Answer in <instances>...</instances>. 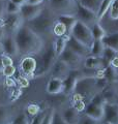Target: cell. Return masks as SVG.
I'll return each mask as SVG.
<instances>
[{
    "label": "cell",
    "mask_w": 118,
    "mask_h": 124,
    "mask_svg": "<svg viewBox=\"0 0 118 124\" xmlns=\"http://www.w3.org/2000/svg\"><path fill=\"white\" fill-rule=\"evenodd\" d=\"M15 39L18 46L20 59L27 56L39 55L46 45V41L25 24H23L15 34Z\"/></svg>",
    "instance_id": "obj_1"
},
{
    "label": "cell",
    "mask_w": 118,
    "mask_h": 124,
    "mask_svg": "<svg viewBox=\"0 0 118 124\" xmlns=\"http://www.w3.org/2000/svg\"><path fill=\"white\" fill-rule=\"evenodd\" d=\"M56 21L57 16L51 10L48 3L46 2L45 7L42 10V13L36 18H34L33 20L26 22L24 24L28 26L36 34H38L47 42L49 40H53L55 38L53 35V26Z\"/></svg>",
    "instance_id": "obj_2"
},
{
    "label": "cell",
    "mask_w": 118,
    "mask_h": 124,
    "mask_svg": "<svg viewBox=\"0 0 118 124\" xmlns=\"http://www.w3.org/2000/svg\"><path fill=\"white\" fill-rule=\"evenodd\" d=\"M97 93H100L96 87V79L95 78H86L83 77L78 81L75 87L74 93L72 94V97L81 98L83 99L86 103H89L94 96Z\"/></svg>",
    "instance_id": "obj_3"
},
{
    "label": "cell",
    "mask_w": 118,
    "mask_h": 124,
    "mask_svg": "<svg viewBox=\"0 0 118 124\" xmlns=\"http://www.w3.org/2000/svg\"><path fill=\"white\" fill-rule=\"evenodd\" d=\"M51 10L58 16L69 15L76 16L78 9L77 0H48L47 1Z\"/></svg>",
    "instance_id": "obj_4"
},
{
    "label": "cell",
    "mask_w": 118,
    "mask_h": 124,
    "mask_svg": "<svg viewBox=\"0 0 118 124\" xmlns=\"http://www.w3.org/2000/svg\"><path fill=\"white\" fill-rule=\"evenodd\" d=\"M105 103L106 99L104 95L101 94V92L97 93L87 104L86 110L84 111L83 114L93 119H96L98 121H103L105 117Z\"/></svg>",
    "instance_id": "obj_5"
},
{
    "label": "cell",
    "mask_w": 118,
    "mask_h": 124,
    "mask_svg": "<svg viewBox=\"0 0 118 124\" xmlns=\"http://www.w3.org/2000/svg\"><path fill=\"white\" fill-rule=\"evenodd\" d=\"M39 58H41V62H42V75L44 73L48 75L49 71L51 70V68L55 64V62L58 59V57L56 56V53H55V50H54L53 40H49L46 42L44 50L39 54Z\"/></svg>",
    "instance_id": "obj_6"
},
{
    "label": "cell",
    "mask_w": 118,
    "mask_h": 124,
    "mask_svg": "<svg viewBox=\"0 0 118 124\" xmlns=\"http://www.w3.org/2000/svg\"><path fill=\"white\" fill-rule=\"evenodd\" d=\"M70 35L74 36L77 40L82 42L83 45L89 46V48H91L94 40L91 33V29L80 21H77V23L75 24Z\"/></svg>",
    "instance_id": "obj_7"
},
{
    "label": "cell",
    "mask_w": 118,
    "mask_h": 124,
    "mask_svg": "<svg viewBox=\"0 0 118 124\" xmlns=\"http://www.w3.org/2000/svg\"><path fill=\"white\" fill-rule=\"evenodd\" d=\"M58 59L67 64L70 70H80L81 68L84 67V58L79 56L68 46H66L63 53L58 57Z\"/></svg>",
    "instance_id": "obj_8"
},
{
    "label": "cell",
    "mask_w": 118,
    "mask_h": 124,
    "mask_svg": "<svg viewBox=\"0 0 118 124\" xmlns=\"http://www.w3.org/2000/svg\"><path fill=\"white\" fill-rule=\"evenodd\" d=\"M38 67V62L35 56L23 57L19 60V70L23 77L34 78Z\"/></svg>",
    "instance_id": "obj_9"
},
{
    "label": "cell",
    "mask_w": 118,
    "mask_h": 124,
    "mask_svg": "<svg viewBox=\"0 0 118 124\" xmlns=\"http://www.w3.org/2000/svg\"><path fill=\"white\" fill-rule=\"evenodd\" d=\"M24 24V21L20 14L15 15H6L3 19V29L6 35H14L18 32L21 26Z\"/></svg>",
    "instance_id": "obj_10"
},
{
    "label": "cell",
    "mask_w": 118,
    "mask_h": 124,
    "mask_svg": "<svg viewBox=\"0 0 118 124\" xmlns=\"http://www.w3.org/2000/svg\"><path fill=\"white\" fill-rule=\"evenodd\" d=\"M75 17L77 18L78 21H80L83 23V24L87 25L89 28H91L94 24L100 22L96 13H94L93 10L81 5L80 3H78V9H77V14Z\"/></svg>",
    "instance_id": "obj_11"
},
{
    "label": "cell",
    "mask_w": 118,
    "mask_h": 124,
    "mask_svg": "<svg viewBox=\"0 0 118 124\" xmlns=\"http://www.w3.org/2000/svg\"><path fill=\"white\" fill-rule=\"evenodd\" d=\"M45 3L42 4H39V5H31V4H24L21 6V10H20V15L23 19L24 23L28 22V21H31L33 20L34 18H36L37 16L42 13V10L44 9L45 7Z\"/></svg>",
    "instance_id": "obj_12"
},
{
    "label": "cell",
    "mask_w": 118,
    "mask_h": 124,
    "mask_svg": "<svg viewBox=\"0 0 118 124\" xmlns=\"http://www.w3.org/2000/svg\"><path fill=\"white\" fill-rule=\"evenodd\" d=\"M69 72H70V68L68 67V65L64 63L63 61L57 59V61L55 62V64L51 68L48 75L50 76V78H57V79L64 81L68 77Z\"/></svg>",
    "instance_id": "obj_13"
},
{
    "label": "cell",
    "mask_w": 118,
    "mask_h": 124,
    "mask_svg": "<svg viewBox=\"0 0 118 124\" xmlns=\"http://www.w3.org/2000/svg\"><path fill=\"white\" fill-rule=\"evenodd\" d=\"M1 41H2L4 52L6 55L10 56L15 61L20 60V54H19L18 46H17V42H16L15 36L14 35H5Z\"/></svg>",
    "instance_id": "obj_14"
},
{
    "label": "cell",
    "mask_w": 118,
    "mask_h": 124,
    "mask_svg": "<svg viewBox=\"0 0 118 124\" xmlns=\"http://www.w3.org/2000/svg\"><path fill=\"white\" fill-rule=\"evenodd\" d=\"M83 78V75L81 72V69L80 70H70L68 77L63 81L64 82V91H63V94L68 96V95H72L74 93L75 90V87H76V84L78 83V81Z\"/></svg>",
    "instance_id": "obj_15"
},
{
    "label": "cell",
    "mask_w": 118,
    "mask_h": 124,
    "mask_svg": "<svg viewBox=\"0 0 118 124\" xmlns=\"http://www.w3.org/2000/svg\"><path fill=\"white\" fill-rule=\"evenodd\" d=\"M67 46L70 50H73L75 53H77L79 56H81L82 58H84V59L86 57H88V56L91 55L89 46L83 45L82 42L77 40L76 38H75L74 36H72V35L67 37Z\"/></svg>",
    "instance_id": "obj_16"
},
{
    "label": "cell",
    "mask_w": 118,
    "mask_h": 124,
    "mask_svg": "<svg viewBox=\"0 0 118 124\" xmlns=\"http://www.w3.org/2000/svg\"><path fill=\"white\" fill-rule=\"evenodd\" d=\"M17 117L18 115L15 114L14 108L9 104L0 103V124H11Z\"/></svg>",
    "instance_id": "obj_17"
},
{
    "label": "cell",
    "mask_w": 118,
    "mask_h": 124,
    "mask_svg": "<svg viewBox=\"0 0 118 124\" xmlns=\"http://www.w3.org/2000/svg\"><path fill=\"white\" fill-rule=\"evenodd\" d=\"M60 113H61V116H62V118H63V120L67 124H79L81 116H82L80 112H78L73 106L65 108Z\"/></svg>",
    "instance_id": "obj_18"
},
{
    "label": "cell",
    "mask_w": 118,
    "mask_h": 124,
    "mask_svg": "<svg viewBox=\"0 0 118 124\" xmlns=\"http://www.w3.org/2000/svg\"><path fill=\"white\" fill-rule=\"evenodd\" d=\"M46 91L50 95H57L61 94L64 91V82L63 80L57 79V78H50L47 83Z\"/></svg>",
    "instance_id": "obj_19"
},
{
    "label": "cell",
    "mask_w": 118,
    "mask_h": 124,
    "mask_svg": "<svg viewBox=\"0 0 118 124\" xmlns=\"http://www.w3.org/2000/svg\"><path fill=\"white\" fill-rule=\"evenodd\" d=\"M104 120L110 121L113 124H118V103L116 102H106L105 103Z\"/></svg>",
    "instance_id": "obj_20"
},
{
    "label": "cell",
    "mask_w": 118,
    "mask_h": 124,
    "mask_svg": "<svg viewBox=\"0 0 118 124\" xmlns=\"http://www.w3.org/2000/svg\"><path fill=\"white\" fill-rule=\"evenodd\" d=\"M109 65L103 57L88 56L84 59V67L86 68H96V69H105Z\"/></svg>",
    "instance_id": "obj_21"
},
{
    "label": "cell",
    "mask_w": 118,
    "mask_h": 124,
    "mask_svg": "<svg viewBox=\"0 0 118 124\" xmlns=\"http://www.w3.org/2000/svg\"><path fill=\"white\" fill-rule=\"evenodd\" d=\"M104 78L109 85H112L114 87L118 86V69L114 68L110 64L104 69Z\"/></svg>",
    "instance_id": "obj_22"
},
{
    "label": "cell",
    "mask_w": 118,
    "mask_h": 124,
    "mask_svg": "<svg viewBox=\"0 0 118 124\" xmlns=\"http://www.w3.org/2000/svg\"><path fill=\"white\" fill-rule=\"evenodd\" d=\"M100 23L104 27L107 34L118 32V20H112V19L108 18L107 16H105L103 19L100 20Z\"/></svg>",
    "instance_id": "obj_23"
},
{
    "label": "cell",
    "mask_w": 118,
    "mask_h": 124,
    "mask_svg": "<svg viewBox=\"0 0 118 124\" xmlns=\"http://www.w3.org/2000/svg\"><path fill=\"white\" fill-rule=\"evenodd\" d=\"M57 20L60 21L61 23H63L67 30V36H70L72 34V30L74 28L75 24L77 23V18L75 16H69V15H63V16H58Z\"/></svg>",
    "instance_id": "obj_24"
},
{
    "label": "cell",
    "mask_w": 118,
    "mask_h": 124,
    "mask_svg": "<svg viewBox=\"0 0 118 124\" xmlns=\"http://www.w3.org/2000/svg\"><path fill=\"white\" fill-rule=\"evenodd\" d=\"M53 45H54V50L56 53V56L59 57L61 55L65 48L67 46V37H55L53 39Z\"/></svg>",
    "instance_id": "obj_25"
},
{
    "label": "cell",
    "mask_w": 118,
    "mask_h": 124,
    "mask_svg": "<svg viewBox=\"0 0 118 124\" xmlns=\"http://www.w3.org/2000/svg\"><path fill=\"white\" fill-rule=\"evenodd\" d=\"M101 41L104 42L106 46H109V48L114 49L115 51H118V32L107 34L101 39Z\"/></svg>",
    "instance_id": "obj_26"
},
{
    "label": "cell",
    "mask_w": 118,
    "mask_h": 124,
    "mask_svg": "<svg viewBox=\"0 0 118 124\" xmlns=\"http://www.w3.org/2000/svg\"><path fill=\"white\" fill-rule=\"evenodd\" d=\"M104 50H105L104 42L100 39H94L91 48H90V53H91V56L103 57Z\"/></svg>",
    "instance_id": "obj_27"
},
{
    "label": "cell",
    "mask_w": 118,
    "mask_h": 124,
    "mask_svg": "<svg viewBox=\"0 0 118 124\" xmlns=\"http://www.w3.org/2000/svg\"><path fill=\"white\" fill-rule=\"evenodd\" d=\"M53 35L54 37H63V36H67V30L66 27L63 23H61L60 21H56L53 26Z\"/></svg>",
    "instance_id": "obj_28"
},
{
    "label": "cell",
    "mask_w": 118,
    "mask_h": 124,
    "mask_svg": "<svg viewBox=\"0 0 118 124\" xmlns=\"http://www.w3.org/2000/svg\"><path fill=\"white\" fill-rule=\"evenodd\" d=\"M90 29H91V33H92L93 39H100V40H101L106 35H107V32H106V30L104 29V27L101 25L100 22L96 23V24H94Z\"/></svg>",
    "instance_id": "obj_29"
},
{
    "label": "cell",
    "mask_w": 118,
    "mask_h": 124,
    "mask_svg": "<svg viewBox=\"0 0 118 124\" xmlns=\"http://www.w3.org/2000/svg\"><path fill=\"white\" fill-rule=\"evenodd\" d=\"M101 2H103V0H78V3H80L81 5L93 10L94 13H96V14H97L98 9H100Z\"/></svg>",
    "instance_id": "obj_30"
},
{
    "label": "cell",
    "mask_w": 118,
    "mask_h": 124,
    "mask_svg": "<svg viewBox=\"0 0 118 124\" xmlns=\"http://www.w3.org/2000/svg\"><path fill=\"white\" fill-rule=\"evenodd\" d=\"M113 0H103V2H101V4L100 6V9L97 11V18H98V21L101 20V19H103L106 15H107L108 10L110 8V5H111Z\"/></svg>",
    "instance_id": "obj_31"
},
{
    "label": "cell",
    "mask_w": 118,
    "mask_h": 124,
    "mask_svg": "<svg viewBox=\"0 0 118 124\" xmlns=\"http://www.w3.org/2000/svg\"><path fill=\"white\" fill-rule=\"evenodd\" d=\"M106 16L108 18L112 19V20H118V0H113L112 1Z\"/></svg>",
    "instance_id": "obj_32"
},
{
    "label": "cell",
    "mask_w": 118,
    "mask_h": 124,
    "mask_svg": "<svg viewBox=\"0 0 118 124\" xmlns=\"http://www.w3.org/2000/svg\"><path fill=\"white\" fill-rule=\"evenodd\" d=\"M72 106L76 108L78 112H80L81 114L84 113V111L86 110L87 103H86L83 99L81 98H76V97H72Z\"/></svg>",
    "instance_id": "obj_33"
},
{
    "label": "cell",
    "mask_w": 118,
    "mask_h": 124,
    "mask_svg": "<svg viewBox=\"0 0 118 124\" xmlns=\"http://www.w3.org/2000/svg\"><path fill=\"white\" fill-rule=\"evenodd\" d=\"M116 55H117V51H115V50L112 49V48H109V46H105L103 58L108 62L109 64H110V62H111L114 59V58L116 57Z\"/></svg>",
    "instance_id": "obj_34"
},
{
    "label": "cell",
    "mask_w": 118,
    "mask_h": 124,
    "mask_svg": "<svg viewBox=\"0 0 118 124\" xmlns=\"http://www.w3.org/2000/svg\"><path fill=\"white\" fill-rule=\"evenodd\" d=\"M20 10H21V6L11 2L10 0H7L6 1V15L20 14Z\"/></svg>",
    "instance_id": "obj_35"
},
{
    "label": "cell",
    "mask_w": 118,
    "mask_h": 124,
    "mask_svg": "<svg viewBox=\"0 0 118 124\" xmlns=\"http://www.w3.org/2000/svg\"><path fill=\"white\" fill-rule=\"evenodd\" d=\"M41 111H42V108H41V107H39L38 104H36V103H31L26 108V115L28 116V117L30 116L31 119H32L34 116H36Z\"/></svg>",
    "instance_id": "obj_36"
},
{
    "label": "cell",
    "mask_w": 118,
    "mask_h": 124,
    "mask_svg": "<svg viewBox=\"0 0 118 124\" xmlns=\"http://www.w3.org/2000/svg\"><path fill=\"white\" fill-rule=\"evenodd\" d=\"M47 112H48V108L42 110L36 116H34V117L30 120V124H42L46 117V115H47Z\"/></svg>",
    "instance_id": "obj_37"
},
{
    "label": "cell",
    "mask_w": 118,
    "mask_h": 124,
    "mask_svg": "<svg viewBox=\"0 0 118 124\" xmlns=\"http://www.w3.org/2000/svg\"><path fill=\"white\" fill-rule=\"evenodd\" d=\"M16 72H17V67L15 65H8V66H4L2 69V73L4 78H13Z\"/></svg>",
    "instance_id": "obj_38"
},
{
    "label": "cell",
    "mask_w": 118,
    "mask_h": 124,
    "mask_svg": "<svg viewBox=\"0 0 118 124\" xmlns=\"http://www.w3.org/2000/svg\"><path fill=\"white\" fill-rule=\"evenodd\" d=\"M79 124H101V121H98V120L93 119L85 114H82Z\"/></svg>",
    "instance_id": "obj_39"
},
{
    "label": "cell",
    "mask_w": 118,
    "mask_h": 124,
    "mask_svg": "<svg viewBox=\"0 0 118 124\" xmlns=\"http://www.w3.org/2000/svg\"><path fill=\"white\" fill-rule=\"evenodd\" d=\"M55 108L50 107L48 108V112H47V115L42 121V124H52L53 123V117H54V113H55Z\"/></svg>",
    "instance_id": "obj_40"
},
{
    "label": "cell",
    "mask_w": 118,
    "mask_h": 124,
    "mask_svg": "<svg viewBox=\"0 0 118 124\" xmlns=\"http://www.w3.org/2000/svg\"><path fill=\"white\" fill-rule=\"evenodd\" d=\"M16 124H30V120L28 118V116L26 115V113L24 114H20L18 115V117L15 120Z\"/></svg>",
    "instance_id": "obj_41"
},
{
    "label": "cell",
    "mask_w": 118,
    "mask_h": 124,
    "mask_svg": "<svg viewBox=\"0 0 118 124\" xmlns=\"http://www.w3.org/2000/svg\"><path fill=\"white\" fill-rule=\"evenodd\" d=\"M52 124H67V123H66L64 120H63V118H62L60 112L55 111L54 117H53V123H52Z\"/></svg>",
    "instance_id": "obj_42"
},
{
    "label": "cell",
    "mask_w": 118,
    "mask_h": 124,
    "mask_svg": "<svg viewBox=\"0 0 118 124\" xmlns=\"http://www.w3.org/2000/svg\"><path fill=\"white\" fill-rule=\"evenodd\" d=\"M2 57V63H3V67L4 66H8V65H14V62L15 60L11 58L10 56L6 55V54H4Z\"/></svg>",
    "instance_id": "obj_43"
},
{
    "label": "cell",
    "mask_w": 118,
    "mask_h": 124,
    "mask_svg": "<svg viewBox=\"0 0 118 124\" xmlns=\"http://www.w3.org/2000/svg\"><path fill=\"white\" fill-rule=\"evenodd\" d=\"M17 82L20 85V87H22V88H26V87L29 86V80H28V78H26V77L18 78Z\"/></svg>",
    "instance_id": "obj_44"
},
{
    "label": "cell",
    "mask_w": 118,
    "mask_h": 124,
    "mask_svg": "<svg viewBox=\"0 0 118 124\" xmlns=\"http://www.w3.org/2000/svg\"><path fill=\"white\" fill-rule=\"evenodd\" d=\"M6 16V1L0 0V19H4Z\"/></svg>",
    "instance_id": "obj_45"
},
{
    "label": "cell",
    "mask_w": 118,
    "mask_h": 124,
    "mask_svg": "<svg viewBox=\"0 0 118 124\" xmlns=\"http://www.w3.org/2000/svg\"><path fill=\"white\" fill-rule=\"evenodd\" d=\"M45 2H46V0H27L26 1L27 4H31V5H39Z\"/></svg>",
    "instance_id": "obj_46"
},
{
    "label": "cell",
    "mask_w": 118,
    "mask_h": 124,
    "mask_svg": "<svg viewBox=\"0 0 118 124\" xmlns=\"http://www.w3.org/2000/svg\"><path fill=\"white\" fill-rule=\"evenodd\" d=\"M110 65H111V66H113L114 68L118 69V57H117V56L114 58V59H113L111 62H110Z\"/></svg>",
    "instance_id": "obj_47"
},
{
    "label": "cell",
    "mask_w": 118,
    "mask_h": 124,
    "mask_svg": "<svg viewBox=\"0 0 118 124\" xmlns=\"http://www.w3.org/2000/svg\"><path fill=\"white\" fill-rule=\"evenodd\" d=\"M10 1L14 2V3H16V4H18L19 6H22V5L26 4V1H27V0H10Z\"/></svg>",
    "instance_id": "obj_48"
},
{
    "label": "cell",
    "mask_w": 118,
    "mask_h": 124,
    "mask_svg": "<svg viewBox=\"0 0 118 124\" xmlns=\"http://www.w3.org/2000/svg\"><path fill=\"white\" fill-rule=\"evenodd\" d=\"M5 35L6 34H5V31H4V29H3V27H0V41L4 38Z\"/></svg>",
    "instance_id": "obj_49"
},
{
    "label": "cell",
    "mask_w": 118,
    "mask_h": 124,
    "mask_svg": "<svg viewBox=\"0 0 118 124\" xmlns=\"http://www.w3.org/2000/svg\"><path fill=\"white\" fill-rule=\"evenodd\" d=\"M4 54H5V52H4V48H3L2 41H0V56H3Z\"/></svg>",
    "instance_id": "obj_50"
},
{
    "label": "cell",
    "mask_w": 118,
    "mask_h": 124,
    "mask_svg": "<svg viewBox=\"0 0 118 124\" xmlns=\"http://www.w3.org/2000/svg\"><path fill=\"white\" fill-rule=\"evenodd\" d=\"M3 69V63H2V57L0 56V70Z\"/></svg>",
    "instance_id": "obj_51"
},
{
    "label": "cell",
    "mask_w": 118,
    "mask_h": 124,
    "mask_svg": "<svg viewBox=\"0 0 118 124\" xmlns=\"http://www.w3.org/2000/svg\"><path fill=\"white\" fill-rule=\"evenodd\" d=\"M101 124H113V123H111L110 121H107V120H103V121H101Z\"/></svg>",
    "instance_id": "obj_52"
},
{
    "label": "cell",
    "mask_w": 118,
    "mask_h": 124,
    "mask_svg": "<svg viewBox=\"0 0 118 124\" xmlns=\"http://www.w3.org/2000/svg\"><path fill=\"white\" fill-rule=\"evenodd\" d=\"M2 78H4L3 77V73H2V70H0V81L2 80Z\"/></svg>",
    "instance_id": "obj_53"
},
{
    "label": "cell",
    "mask_w": 118,
    "mask_h": 124,
    "mask_svg": "<svg viewBox=\"0 0 118 124\" xmlns=\"http://www.w3.org/2000/svg\"><path fill=\"white\" fill-rule=\"evenodd\" d=\"M3 26V19H0V27Z\"/></svg>",
    "instance_id": "obj_54"
},
{
    "label": "cell",
    "mask_w": 118,
    "mask_h": 124,
    "mask_svg": "<svg viewBox=\"0 0 118 124\" xmlns=\"http://www.w3.org/2000/svg\"><path fill=\"white\" fill-rule=\"evenodd\" d=\"M115 93H116V95L118 96V86L115 87Z\"/></svg>",
    "instance_id": "obj_55"
},
{
    "label": "cell",
    "mask_w": 118,
    "mask_h": 124,
    "mask_svg": "<svg viewBox=\"0 0 118 124\" xmlns=\"http://www.w3.org/2000/svg\"><path fill=\"white\" fill-rule=\"evenodd\" d=\"M116 103H118V96H117V97H116V101H115Z\"/></svg>",
    "instance_id": "obj_56"
},
{
    "label": "cell",
    "mask_w": 118,
    "mask_h": 124,
    "mask_svg": "<svg viewBox=\"0 0 118 124\" xmlns=\"http://www.w3.org/2000/svg\"><path fill=\"white\" fill-rule=\"evenodd\" d=\"M116 56H117V57H118V51H117V55H116Z\"/></svg>",
    "instance_id": "obj_57"
},
{
    "label": "cell",
    "mask_w": 118,
    "mask_h": 124,
    "mask_svg": "<svg viewBox=\"0 0 118 124\" xmlns=\"http://www.w3.org/2000/svg\"><path fill=\"white\" fill-rule=\"evenodd\" d=\"M3 1H7V0H3Z\"/></svg>",
    "instance_id": "obj_58"
},
{
    "label": "cell",
    "mask_w": 118,
    "mask_h": 124,
    "mask_svg": "<svg viewBox=\"0 0 118 124\" xmlns=\"http://www.w3.org/2000/svg\"><path fill=\"white\" fill-rule=\"evenodd\" d=\"M11 124H16V123H15V122H14V123H11Z\"/></svg>",
    "instance_id": "obj_59"
},
{
    "label": "cell",
    "mask_w": 118,
    "mask_h": 124,
    "mask_svg": "<svg viewBox=\"0 0 118 124\" xmlns=\"http://www.w3.org/2000/svg\"><path fill=\"white\" fill-rule=\"evenodd\" d=\"M77 1H78V0H77Z\"/></svg>",
    "instance_id": "obj_60"
}]
</instances>
